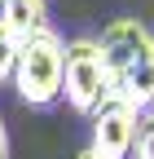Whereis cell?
<instances>
[{
    "mask_svg": "<svg viewBox=\"0 0 154 159\" xmlns=\"http://www.w3.org/2000/svg\"><path fill=\"white\" fill-rule=\"evenodd\" d=\"M101 49L110 62L114 97L132 102L137 111L154 106V31L137 18H114L101 27Z\"/></svg>",
    "mask_w": 154,
    "mask_h": 159,
    "instance_id": "1",
    "label": "cell"
},
{
    "mask_svg": "<svg viewBox=\"0 0 154 159\" xmlns=\"http://www.w3.org/2000/svg\"><path fill=\"white\" fill-rule=\"evenodd\" d=\"M62 71H66V40L53 27L35 31L31 40H22L18 71H13V89L22 97V106L49 111L62 97Z\"/></svg>",
    "mask_w": 154,
    "mask_h": 159,
    "instance_id": "2",
    "label": "cell"
},
{
    "mask_svg": "<svg viewBox=\"0 0 154 159\" xmlns=\"http://www.w3.org/2000/svg\"><path fill=\"white\" fill-rule=\"evenodd\" d=\"M114 93L110 84V62L97 35H75L66 40V71H62V97L75 115H92L106 97Z\"/></svg>",
    "mask_w": 154,
    "mask_h": 159,
    "instance_id": "3",
    "label": "cell"
},
{
    "mask_svg": "<svg viewBox=\"0 0 154 159\" xmlns=\"http://www.w3.org/2000/svg\"><path fill=\"white\" fill-rule=\"evenodd\" d=\"M141 115L132 102H123V97H106V102L88 115V124H92V150H97L101 159H128L132 155V142H137V124H141Z\"/></svg>",
    "mask_w": 154,
    "mask_h": 159,
    "instance_id": "4",
    "label": "cell"
},
{
    "mask_svg": "<svg viewBox=\"0 0 154 159\" xmlns=\"http://www.w3.org/2000/svg\"><path fill=\"white\" fill-rule=\"evenodd\" d=\"M0 22L18 40H31L49 27V0H0Z\"/></svg>",
    "mask_w": 154,
    "mask_h": 159,
    "instance_id": "5",
    "label": "cell"
},
{
    "mask_svg": "<svg viewBox=\"0 0 154 159\" xmlns=\"http://www.w3.org/2000/svg\"><path fill=\"white\" fill-rule=\"evenodd\" d=\"M18 53H22V40H18V35H13L5 22H0V84H13Z\"/></svg>",
    "mask_w": 154,
    "mask_h": 159,
    "instance_id": "6",
    "label": "cell"
},
{
    "mask_svg": "<svg viewBox=\"0 0 154 159\" xmlns=\"http://www.w3.org/2000/svg\"><path fill=\"white\" fill-rule=\"evenodd\" d=\"M128 159H154V111L141 115L137 124V142H132V155Z\"/></svg>",
    "mask_w": 154,
    "mask_h": 159,
    "instance_id": "7",
    "label": "cell"
},
{
    "mask_svg": "<svg viewBox=\"0 0 154 159\" xmlns=\"http://www.w3.org/2000/svg\"><path fill=\"white\" fill-rule=\"evenodd\" d=\"M0 159H9V133H5V119H0Z\"/></svg>",
    "mask_w": 154,
    "mask_h": 159,
    "instance_id": "8",
    "label": "cell"
},
{
    "mask_svg": "<svg viewBox=\"0 0 154 159\" xmlns=\"http://www.w3.org/2000/svg\"><path fill=\"white\" fill-rule=\"evenodd\" d=\"M75 159H101V155H97V150H92V146H88V150H79V155H75Z\"/></svg>",
    "mask_w": 154,
    "mask_h": 159,
    "instance_id": "9",
    "label": "cell"
},
{
    "mask_svg": "<svg viewBox=\"0 0 154 159\" xmlns=\"http://www.w3.org/2000/svg\"><path fill=\"white\" fill-rule=\"evenodd\" d=\"M150 111H154V106H150Z\"/></svg>",
    "mask_w": 154,
    "mask_h": 159,
    "instance_id": "10",
    "label": "cell"
}]
</instances>
